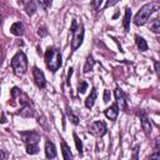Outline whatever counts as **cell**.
I'll use <instances>...</instances> for the list:
<instances>
[{
	"mask_svg": "<svg viewBox=\"0 0 160 160\" xmlns=\"http://www.w3.org/2000/svg\"><path fill=\"white\" fill-rule=\"evenodd\" d=\"M22 141L25 142V146H26V152L29 155H35L39 152V146H38V142L40 140V135L35 131H25V132H21L20 134Z\"/></svg>",
	"mask_w": 160,
	"mask_h": 160,
	"instance_id": "1",
	"label": "cell"
},
{
	"mask_svg": "<svg viewBox=\"0 0 160 160\" xmlns=\"http://www.w3.org/2000/svg\"><path fill=\"white\" fill-rule=\"evenodd\" d=\"M158 9H159V2H150V4L144 5V6L138 11V14L135 15V18H134V24H135L136 26L144 25V24L150 19L151 14H152L154 11H156Z\"/></svg>",
	"mask_w": 160,
	"mask_h": 160,
	"instance_id": "2",
	"label": "cell"
},
{
	"mask_svg": "<svg viewBox=\"0 0 160 160\" xmlns=\"http://www.w3.org/2000/svg\"><path fill=\"white\" fill-rule=\"evenodd\" d=\"M45 62L49 70L55 72L61 66V54L56 48H49L45 52Z\"/></svg>",
	"mask_w": 160,
	"mask_h": 160,
	"instance_id": "3",
	"label": "cell"
},
{
	"mask_svg": "<svg viewBox=\"0 0 160 160\" xmlns=\"http://www.w3.org/2000/svg\"><path fill=\"white\" fill-rule=\"evenodd\" d=\"M11 68L18 76H21L28 70V58L22 51H18L11 59Z\"/></svg>",
	"mask_w": 160,
	"mask_h": 160,
	"instance_id": "4",
	"label": "cell"
},
{
	"mask_svg": "<svg viewBox=\"0 0 160 160\" xmlns=\"http://www.w3.org/2000/svg\"><path fill=\"white\" fill-rule=\"evenodd\" d=\"M71 32H72L71 48H72V50H76V49L81 45V42H82V40H84V25H82V24H78L76 28H75Z\"/></svg>",
	"mask_w": 160,
	"mask_h": 160,
	"instance_id": "5",
	"label": "cell"
},
{
	"mask_svg": "<svg viewBox=\"0 0 160 160\" xmlns=\"http://www.w3.org/2000/svg\"><path fill=\"white\" fill-rule=\"evenodd\" d=\"M89 130H90V132L91 134H94L95 136H104L105 134H106V125H105V122H102V121H94L91 125H90V128H89Z\"/></svg>",
	"mask_w": 160,
	"mask_h": 160,
	"instance_id": "6",
	"label": "cell"
},
{
	"mask_svg": "<svg viewBox=\"0 0 160 160\" xmlns=\"http://www.w3.org/2000/svg\"><path fill=\"white\" fill-rule=\"evenodd\" d=\"M114 95H115V99H116L118 108L121 109V110H126V98H125L124 91L120 88H116L115 91H114Z\"/></svg>",
	"mask_w": 160,
	"mask_h": 160,
	"instance_id": "7",
	"label": "cell"
},
{
	"mask_svg": "<svg viewBox=\"0 0 160 160\" xmlns=\"http://www.w3.org/2000/svg\"><path fill=\"white\" fill-rule=\"evenodd\" d=\"M32 74H34V80H35V84L39 86V88H45V85H46V80H45V75H44V72L39 69V68H36V66H34V69H32Z\"/></svg>",
	"mask_w": 160,
	"mask_h": 160,
	"instance_id": "8",
	"label": "cell"
},
{
	"mask_svg": "<svg viewBox=\"0 0 160 160\" xmlns=\"http://www.w3.org/2000/svg\"><path fill=\"white\" fill-rule=\"evenodd\" d=\"M139 116H140V121H141V126H142L144 131H145L148 135H149V134H151L152 126H151V124H150V120H149V118H148L146 112H145L144 110H141V111L139 112Z\"/></svg>",
	"mask_w": 160,
	"mask_h": 160,
	"instance_id": "9",
	"label": "cell"
},
{
	"mask_svg": "<svg viewBox=\"0 0 160 160\" xmlns=\"http://www.w3.org/2000/svg\"><path fill=\"white\" fill-rule=\"evenodd\" d=\"M45 156L48 159L56 158V148H55L54 142L50 140H46V142H45Z\"/></svg>",
	"mask_w": 160,
	"mask_h": 160,
	"instance_id": "10",
	"label": "cell"
},
{
	"mask_svg": "<svg viewBox=\"0 0 160 160\" xmlns=\"http://www.w3.org/2000/svg\"><path fill=\"white\" fill-rule=\"evenodd\" d=\"M104 114H105V116H106L108 119H110V120H116L118 114H119V108H118V105H116V104L110 105L109 108H106V109L104 110Z\"/></svg>",
	"mask_w": 160,
	"mask_h": 160,
	"instance_id": "11",
	"label": "cell"
},
{
	"mask_svg": "<svg viewBox=\"0 0 160 160\" xmlns=\"http://www.w3.org/2000/svg\"><path fill=\"white\" fill-rule=\"evenodd\" d=\"M10 32H11L12 35H15V36L22 35V32H24V25H22V22H20V21L14 22V24L11 25V28H10Z\"/></svg>",
	"mask_w": 160,
	"mask_h": 160,
	"instance_id": "12",
	"label": "cell"
},
{
	"mask_svg": "<svg viewBox=\"0 0 160 160\" xmlns=\"http://www.w3.org/2000/svg\"><path fill=\"white\" fill-rule=\"evenodd\" d=\"M20 115H21V116H24V118H31V116H34V108H32L31 102L21 106Z\"/></svg>",
	"mask_w": 160,
	"mask_h": 160,
	"instance_id": "13",
	"label": "cell"
},
{
	"mask_svg": "<svg viewBox=\"0 0 160 160\" xmlns=\"http://www.w3.org/2000/svg\"><path fill=\"white\" fill-rule=\"evenodd\" d=\"M96 96H98L96 89H92L91 92H90V95H89V96L86 98V100H85V106H86L88 109H91V108L94 106V102H95V100H96Z\"/></svg>",
	"mask_w": 160,
	"mask_h": 160,
	"instance_id": "14",
	"label": "cell"
},
{
	"mask_svg": "<svg viewBox=\"0 0 160 160\" xmlns=\"http://www.w3.org/2000/svg\"><path fill=\"white\" fill-rule=\"evenodd\" d=\"M61 149H62V158L65 159V160H69V159H71L72 158V154H71V151H70V148H69V145L64 141V140H61Z\"/></svg>",
	"mask_w": 160,
	"mask_h": 160,
	"instance_id": "15",
	"label": "cell"
},
{
	"mask_svg": "<svg viewBox=\"0 0 160 160\" xmlns=\"http://www.w3.org/2000/svg\"><path fill=\"white\" fill-rule=\"evenodd\" d=\"M130 20H131V10L130 8H126L125 9V16H124V28H125V31H129L130 30Z\"/></svg>",
	"mask_w": 160,
	"mask_h": 160,
	"instance_id": "16",
	"label": "cell"
},
{
	"mask_svg": "<svg viewBox=\"0 0 160 160\" xmlns=\"http://www.w3.org/2000/svg\"><path fill=\"white\" fill-rule=\"evenodd\" d=\"M135 42H136V46H138V49L140 51H146L148 50V44H146V41L141 36L136 35L135 36Z\"/></svg>",
	"mask_w": 160,
	"mask_h": 160,
	"instance_id": "17",
	"label": "cell"
},
{
	"mask_svg": "<svg viewBox=\"0 0 160 160\" xmlns=\"http://www.w3.org/2000/svg\"><path fill=\"white\" fill-rule=\"evenodd\" d=\"M94 64H95V60H94V58L91 56V55H89L88 58H86V62H85V65H84V72H89L90 70H92V66H94Z\"/></svg>",
	"mask_w": 160,
	"mask_h": 160,
	"instance_id": "18",
	"label": "cell"
},
{
	"mask_svg": "<svg viewBox=\"0 0 160 160\" xmlns=\"http://www.w3.org/2000/svg\"><path fill=\"white\" fill-rule=\"evenodd\" d=\"M66 116L70 119V121H71L74 125H78V124H79V118L72 112V110H71L70 108L66 109Z\"/></svg>",
	"mask_w": 160,
	"mask_h": 160,
	"instance_id": "19",
	"label": "cell"
},
{
	"mask_svg": "<svg viewBox=\"0 0 160 160\" xmlns=\"http://www.w3.org/2000/svg\"><path fill=\"white\" fill-rule=\"evenodd\" d=\"M150 29L154 31V32H160V22H159V19H154L150 24Z\"/></svg>",
	"mask_w": 160,
	"mask_h": 160,
	"instance_id": "20",
	"label": "cell"
},
{
	"mask_svg": "<svg viewBox=\"0 0 160 160\" xmlns=\"http://www.w3.org/2000/svg\"><path fill=\"white\" fill-rule=\"evenodd\" d=\"M72 135H74V140H75V145H76V149H78L79 154L81 155V154H82V142H81V140L79 139V136L76 135V132H74Z\"/></svg>",
	"mask_w": 160,
	"mask_h": 160,
	"instance_id": "21",
	"label": "cell"
},
{
	"mask_svg": "<svg viewBox=\"0 0 160 160\" xmlns=\"http://www.w3.org/2000/svg\"><path fill=\"white\" fill-rule=\"evenodd\" d=\"M86 89H88V82H85V81H81V82L79 84L78 91H79L80 94H82V92H85V91H86Z\"/></svg>",
	"mask_w": 160,
	"mask_h": 160,
	"instance_id": "22",
	"label": "cell"
},
{
	"mask_svg": "<svg viewBox=\"0 0 160 160\" xmlns=\"http://www.w3.org/2000/svg\"><path fill=\"white\" fill-rule=\"evenodd\" d=\"M38 2L40 4V6L42 9H48L49 5H50V0H38Z\"/></svg>",
	"mask_w": 160,
	"mask_h": 160,
	"instance_id": "23",
	"label": "cell"
},
{
	"mask_svg": "<svg viewBox=\"0 0 160 160\" xmlns=\"http://www.w3.org/2000/svg\"><path fill=\"white\" fill-rule=\"evenodd\" d=\"M101 2H102V0H91V6L94 9H99L100 5H101Z\"/></svg>",
	"mask_w": 160,
	"mask_h": 160,
	"instance_id": "24",
	"label": "cell"
},
{
	"mask_svg": "<svg viewBox=\"0 0 160 160\" xmlns=\"http://www.w3.org/2000/svg\"><path fill=\"white\" fill-rule=\"evenodd\" d=\"M38 34H39L40 36H45V35L48 34V31H46V28H45V26H41V28H39V29H38Z\"/></svg>",
	"mask_w": 160,
	"mask_h": 160,
	"instance_id": "25",
	"label": "cell"
},
{
	"mask_svg": "<svg viewBox=\"0 0 160 160\" xmlns=\"http://www.w3.org/2000/svg\"><path fill=\"white\" fill-rule=\"evenodd\" d=\"M119 0H108L106 4H105V8H110V6H114Z\"/></svg>",
	"mask_w": 160,
	"mask_h": 160,
	"instance_id": "26",
	"label": "cell"
},
{
	"mask_svg": "<svg viewBox=\"0 0 160 160\" xmlns=\"http://www.w3.org/2000/svg\"><path fill=\"white\" fill-rule=\"evenodd\" d=\"M109 100H110V91L109 90H105L104 91V101L108 102Z\"/></svg>",
	"mask_w": 160,
	"mask_h": 160,
	"instance_id": "27",
	"label": "cell"
},
{
	"mask_svg": "<svg viewBox=\"0 0 160 160\" xmlns=\"http://www.w3.org/2000/svg\"><path fill=\"white\" fill-rule=\"evenodd\" d=\"M160 155H159V150H155V154L150 155V159H159Z\"/></svg>",
	"mask_w": 160,
	"mask_h": 160,
	"instance_id": "28",
	"label": "cell"
},
{
	"mask_svg": "<svg viewBox=\"0 0 160 160\" xmlns=\"http://www.w3.org/2000/svg\"><path fill=\"white\" fill-rule=\"evenodd\" d=\"M138 151H139V145H136L135 148H134V159H138Z\"/></svg>",
	"mask_w": 160,
	"mask_h": 160,
	"instance_id": "29",
	"label": "cell"
},
{
	"mask_svg": "<svg viewBox=\"0 0 160 160\" xmlns=\"http://www.w3.org/2000/svg\"><path fill=\"white\" fill-rule=\"evenodd\" d=\"M19 1H20L22 5H25V6H28L29 4H31V2H32V0H19Z\"/></svg>",
	"mask_w": 160,
	"mask_h": 160,
	"instance_id": "30",
	"label": "cell"
},
{
	"mask_svg": "<svg viewBox=\"0 0 160 160\" xmlns=\"http://www.w3.org/2000/svg\"><path fill=\"white\" fill-rule=\"evenodd\" d=\"M71 74H72V68L69 69V74H68V85H70V78H71Z\"/></svg>",
	"mask_w": 160,
	"mask_h": 160,
	"instance_id": "31",
	"label": "cell"
},
{
	"mask_svg": "<svg viewBox=\"0 0 160 160\" xmlns=\"http://www.w3.org/2000/svg\"><path fill=\"white\" fill-rule=\"evenodd\" d=\"M159 146H160V139L156 138V140H155V150H159Z\"/></svg>",
	"mask_w": 160,
	"mask_h": 160,
	"instance_id": "32",
	"label": "cell"
},
{
	"mask_svg": "<svg viewBox=\"0 0 160 160\" xmlns=\"http://www.w3.org/2000/svg\"><path fill=\"white\" fill-rule=\"evenodd\" d=\"M6 158H8V154L0 150V159H6Z\"/></svg>",
	"mask_w": 160,
	"mask_h": 160,
	"instance_id": "33",
	"label": "cell"
},
{
	"mask_svg": "<svg viewBox=\"0 0 160 160\" xmlns=\"http://www.w3.org/2000/svg\"><path fill=\"white\" fill-rule=\"evenodd\" d=\"M155 71L156 74H159V61H155Z\"/></svg>",
	"mask_w": 160,
	"mask_h": 160,
	"instance_id": "34",
	"label": "cell"
},
{
	"mask_svg": "<svg viewBox=\"0 0 160 160\" xmlns=\"http://www.w3.org/2000/svg\"><path fill=\"white\" fill-rule=\"evenodd\" d=\"M2 61V50H1V46H0V64Z\"/></svg>",
	"mask_w": 160,
	"mask_h": 160,
	"instance_id": "35",
	"label": "cell"
},
{
	"mask_svg": "<svg viewBox=\"0 0 160 160\" xmlns=\"http://www.w3.org/2000/svg\"><path fill=\"white\" fill-rule=\"evenodd\" d=\"M0 24H1V16H0Z\"/></svg>",
	"mask_w": 160,
	"mask_h": 160,
	"instance_id": "36",
	"label": "cell"
}]
</instances>
